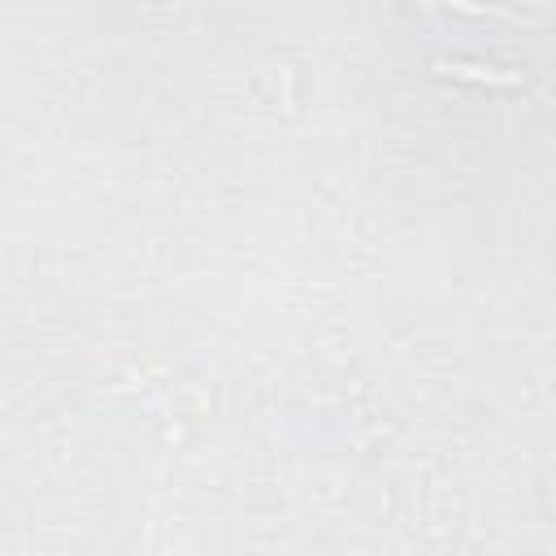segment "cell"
Masks as SVG:
<instances>
[{"label": "cell", "mask_w": 556, "mask_h": 556, "mask_svg": "<svg viewBox=\"0 0 556 556\" xmlns=\"http://www.w3.org/2000/svg\"><path fill=\"white\" fill-rule=\"evenodd\" d=\"M439 74L460 78V83H486V87H526V74L517 70H500V65H482V61H434Z\"/></svg>", "instance_id": "6da1fadb"}]
</instances>
